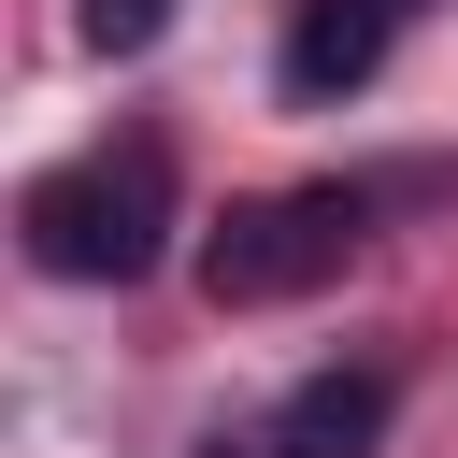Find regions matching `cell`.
<instances>
[{
    "label": "cell",
    "instance_id": "obj_1",
    "mask_svg": "<svg viewBox=\"0 0 458 458\" xmlns=\"http://www.w3.org/2000/svg\"><path fill=\"white\" fill-rule=\"evenodd\" d=\"M14 229H29V258H43L57 286H143L157 243H172V157H157V143L72 157V172H43V186L14 200Z\"/></svg>",
    "mask_w": 458,
    "mask_h": 458
},
{
    "label": "cell",
    "instance_id": "obj_2",
    "mask_svg": "<svg viewBox=\"0 0 458 458\" xmlns=\"http://www.w3.org/2000/svg\"><path fill=\"white\" fill-rule=\"evenodd\" d=\"M358 258V186H272V200H229V229L200 243V301L215 315H258V301H301Z\"/></svg>",
    "mask_w": 458,
    "mask_h": 458
},
{
    "label": "cell",
    "instance_id": "obj_3",
    "mask_svg": "<svg viewBox=\"0 0 458 458\" xmlns=\"http://www.w3.org/2000/svg\"><path fill=\"white\" fill-rule=\"evenodd\" d=\"M401 14H415V0H301V29H286V100H344V86H372V57H386Z\"/></svg>",
    "mask_w": 458,
    "mask_h": 458
},
{
    "label": "cell",
    "instance_id": "obj_4",
    "mask_svg": "<svg viewBox=\"0 0 458 458\" xmlns=\"http://www.w3.org/2000/svg\"><path fill=\"white\" fill-rule=\"evenodd\" d=\"M386 415H401V372H372V358H358V372H315V386L272 415V444H286V458H372V444H386Z\"/></svg>",
    "mask_w": 458,
    "mask_h": 458
},
{
    "label": "cell",
    "instance_id": "obj_5",
    "mask_svg": "<svg viewBox=\"0 0 458 458\" xmlns=\"http://www.w3.org/2000/svg\"><path fill=\"white\" fill-rule=\"evenodd\" d=\"M157 29H172V0H86V43L100 57H143Z\"/></svg>",
    "mask_w": 458,
    "mask_h": 458
},
{
    "label": "cell",
    "instance_id": "obj_6",
    "mask_svg": "<svg viewBox=\"0 0 458 458\" xmlns=\"http://www.w3.org/2000/svg\"><path fill=\"white\" fill-rule=\"evenodd\" d=\"M200 458H286V444H272V429H243V444H229V429H215V444H200Z\"/></svg>",
    "mask_w": 458,
    "mask_h": 458
}]
</instances>
